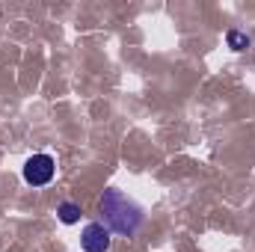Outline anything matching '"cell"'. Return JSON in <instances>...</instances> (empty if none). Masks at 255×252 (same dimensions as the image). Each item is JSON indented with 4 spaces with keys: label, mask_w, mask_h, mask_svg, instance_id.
<instances>
[{
    "label": "cell",
    "mask_w": 255,
    "mask_h": 252,
    "mask_svg": "<svg viewBox=\"0 0 255 252\" xmlns=\"http://www.w3.org/2000/svg\"><path fill=\"white\" fill-rule=\"evenodd\" d=\"M101 214H104V226L110 232L125 235V238L136 235L139 226H142V220H145L142 208L130 196H125L122 190H104V196H101Z\"/></svg>",
    "instance_id": "cell-1"
},
{
    "label": "cell",
    "mask_w": 255,
    "mask_h": 252,
    "mask_svg": "<svg viewBox=\"0 0 255 252\" xmlns=\"http://www.w3.org/2000/svg\"><path fill=\"white\" fill-rule=\"evenodd\" d=\"M21 175H24V181H27L30 187H45V184H51L54 175H57V160H54L51 154H33V157H27Z\"/></svg>",
    "instance_id": "cell-2"
},
{
    "label": "cell",
    "mask_w": 255,
    "mask_h": 252,
    "mask_svg": "<svg viewBox=\"0 0 255 252\" xmlns=\"http://www.w3.org/2000/svg\"><path fill=\"white\" fill-rule=\"evenodd\" d=\"M110 229L104 223H89L80 235V247L83 252H110Z\"/></svg>",
    "instance_id": "cell-3"
},
{
    "label": "cell",
    "mask_w": 255,
    "mask_h": 252,
    "mask_svg": "<svg viewBox=\"0 0 255 252\" xmlns=\"http://www.w3.org/2000/svg\"><path fill=\"white\" fill-rule=\"evenodd\" d=\"M57 217H60V223H65V226H74V223L80 220V205H74V202H63V205L57 208Z\"/></svg>",
    "instance_id": "cell-4"
},
{
    "label": "cell",
    "mask_w": 255,
    "mask_h": 252,
    "mask_svg": "<svg viewBox=\"0 0 255 252\" xmlns=\"http://www.w3.org/2000/svg\"><path fill=\"white\" fill-rule=\"evenodd\" d=\"M226 42H229L232 51H247V48H250V36L241 33V30H229V33H226Z\"/></svg>",
    "instance_id": "cell-5"
}]
</instances>
